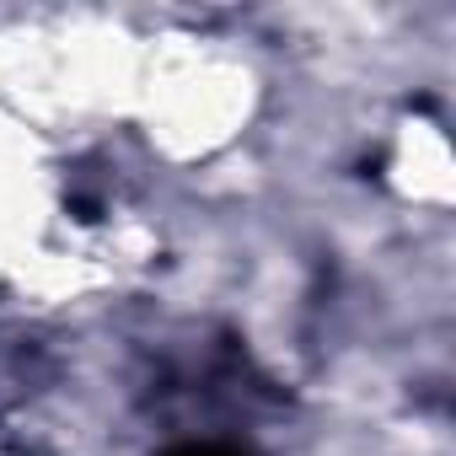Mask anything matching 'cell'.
<instances>
[{
  "instance_id": "obj_1",
  "label": "cell",
  "mask_w": 456,
  "mask_h": 456,
  "mask_svg": "<svg viewBox=\"0 0 456 456\" xmlns=\"http://www.w3.org/2000/svg\"><path fill=\"white\" fill-rule=\"evenodd\" d=\"M161 456H248V451H237V445H215V440H204V445H172V451H161Z\"/></svg>"
}]
</instances>
